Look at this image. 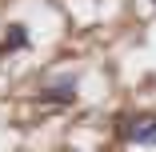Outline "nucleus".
<instances>
[{
    "mask_svg": "<svg viewBox=\"0 0 156 152\" xmlns=\"http://www.w3.org/2000/svg\"><path fill=\"white\" fill-rule=\"evenodd\" d=\"M124 136L136 144H156V116H140L132 128H124Z\"/></svg>",
    "mask_w": 156,
    "mask_h": 152,
    "instance_id": "1",
    "label": "nucleus"
},
{
    "mask_svg": "<svg viewBox=\"0 0 156 152\" xmlns=\"http://www.w3.org/2000/svg\"><path fill=\"white\" fill-rule=\"evenodd\" d=\"M44 100L48 104H72L76 100V80L68 76V80H60V84H48L44 88Z\"/></svg>",
    "mask_w": 156,
    "mask_h": 152,
    "instance_id": "2",
    "label": "nucleus"
},
{
    "mask_svg": "<svg viewBox=\"0 0 156 152\" xmlns=\"http://www.w3.org/2000/svg\"><path fill=\"white\" fill-rule=\"evenodd\" d=\"M16 48H28V28L24 24H8V32H4V40H0V52H16Z\"/></svg>",
    "mask_w": 156,
    "mask_h": 152,
    "instance_id": "3",
    "label": "nucleus"
},
{
    "mask_svg": "<svg viewBox=\"0 0 156 152\" xmlns=\"http://www.w3.org/2000/svg\"><path fill=\"white\" fill-rule=\"evenodd\" d=\"M152 4H156V0H152Z\"/></svg>",
    "mask_w": 156,
    "mask_h": 152,
    "instance_id": "4",
    "label": "nucleus"
}]
</instances>
